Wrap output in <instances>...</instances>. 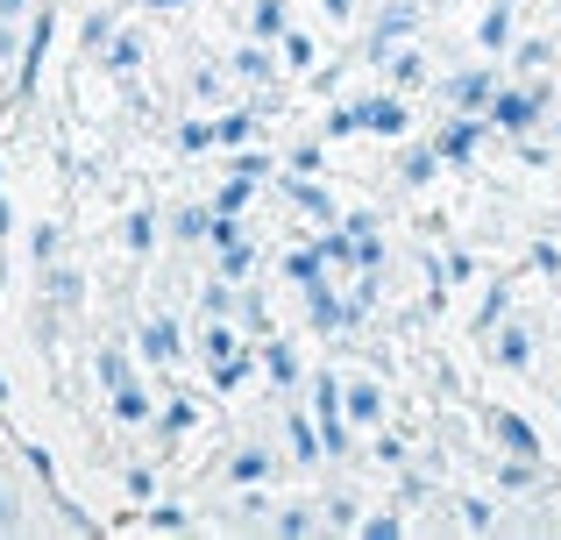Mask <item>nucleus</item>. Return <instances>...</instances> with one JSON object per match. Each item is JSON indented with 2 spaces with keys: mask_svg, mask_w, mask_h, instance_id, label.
<instances>
[{
  "mask_svg": "<svg viewBox=\"0 0 561 540\" xmlns=\"http://www.w3.org/2000/svg\"><path fill=\"white\" fill-rule=\"evenodd\" d=\"M43 50H50V22H36V36H28V50H22V79H14V93H28V85H36Z\"/></svg>",
  "mask_w": 561,
  "mask_h": 540,
  "instance_id": "obj_1",
  "label": "nucleus"
},
{
  "mask_svg": "<svg viewBox=\"0 0 561 540\" xmlns=\"http://www.w3.org/2000/svg\"><path fill=\"white\" fill-rule=\"evenodd\" d=\"M79 271H50V299H65V306H79Z\"/></svg>",
  "mask_w": 561,
  "mask_h": 540,
  "instance_id": "obj_2",
  "label": "nucleus"
},
{
  "mask_svg": "<svg viewBox=\"0 0 561 540\" xmlns=\"http://www.w3.org/2000/svg\"><path fill=\"white\" fill-rule=\"evenodd\" d=\"M136 57H142V43H136V36H114V50H107V65H114V71H128Z\"/></svg>",
  "mask_w": 561,
  "mask_h": 540,
  "instance_id": "obj_3",
  "label": "nucleus"
},
{
  "mask_svg": "<svg viewBox=\"0 0 561 540\" xmlns=\"http://www.w3.org/2000/svg\"><path fill=\"white\" fill-rule=\"evenodd\" d=\"M142 348H150V356H171V348H179V334H171V328H150V334H142Z\"/></svg>",
  "mask_w": 561,
  "mask_h": 540,
  "instance_id": "obj_4",
  "label": "nucleus"
},
{
  "mask_svg": "<svg viewBox=\"0 0 561 540\" xmlns=\"http://www.w3.org/2000/svg\"><path fill=\"white\" fill-rule=\"evenodd\" d=\"M14 527V505H8V484H0V533Z\"/></svg>",
  "mask_w": 561,
  "mask_h": 540,
  "instance_id": "obj_5",
  "label": "nucleus"
},
{
  "mask_svg": "<svg viewBox=\"0 0 561 540\" xmlns=\"http://www.w3.org/2000/svg\"><path fill=\"white\" fill-rule=\"evenodd\" d=\"M14 14H28V0H0V22H14Z\"/></svg>",
  "mask_w": 561,
  "mask_h": 540,
  "instance_id": "obj_6",
  "label": "nucleus"
},
{
  "mask_svg": "<svg viewBox=\"0 0 561 540\" xmlns=\"http://www.w3.org/2000/svg\"><path fill=\"white\" fill-rule=\"evenodd\" d=\"M0 235H8V199H0Z\"/></svg>",
  "mask_w": 561,
  "mask_h": 540,
  "instance_id": "obj_7",
  "label": "nucleus"
},
{
  "mask_svg": "<svg viewBox=\"0 0 561 540\" xmlns=\"http://www.w3.org/2000/svg\"><path fill=\"white\" fill-rule=\"evenodd\" d=\"M0 399H8V377H0Z\"/></svg>",
  "mask_w": 561,
  "mask_h": 540,
  "instance_id": "obj_8",
  "label": "nucleus"
}]
</instances>
